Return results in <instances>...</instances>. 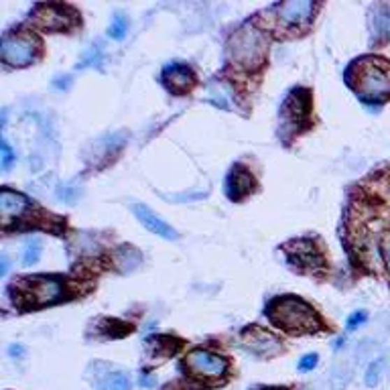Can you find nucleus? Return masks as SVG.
<instances>
[{
	"label": "nucleus",
	"mask_w": 390,
	"mask_h": 390,
	"mask_svg": "<svg viewBox=\"0 0 390 390\" xmlns=\"http://www.w3.org/2000/svg\"><path fill=\"white\" fill-rule=\"evenodd\" d=\"M10 303L21 311L43 309L65 299V284L57 275H24L8 284Z\"/></svg>",
	"instance_id": "f257e3e1"
},
{
	"label": "nucleus",
	"mask_w": 390,
	"mask_h": 390,
	"mask_svg": "<svg viewBox=\"0 0 390 390\" xmlns=\"http://www.w3.org/2000/svg\"><path fill=\"white\" fill-rule=\"evenodd\" d=\"M346 82L364 102H384L390 98V62L366 55L352 62Z\"/></svg>",
	"instance_id": "f03ea898"
},
{
	"label": "nucleus",
	"mask_w": 390,
	"mask_h": 390,
	"mask_svg": "<svg viewBox=\"0 0 390 390\" xmlns=\"http://www.w3.org/2000/svg\"><path fill=\"white\" fill-rule=\"evenodd\" d=\"M266 317L293 335L315 333L324 327L319 313L311 305L295 297V295H282L266 305Z\"/></svg>",
	"instance_id": "7ed1b4c3"
},
{
	"label": "nucleus",
	"mask_w": 390,
	"mask_h": 390,
	"mask_svg": "<svg viewBox=\"0 0 390 390\" xmlns=\"http://www.w3.org/2000/svg\"><path fill=\"white\" fill-rule=\"evenodd\" d=\"M228 51H230V57L240 67L257 69L264 64V57L268 51V39L252 22H246L236 29L232 37L228 39Z\"/></svg>",
	"instance_id": "20e7f679"
},
{
	"label": "nucleus",
	"mask_w": 390,
	"mask_h": 390,
	"mask_svg": "<svg viewBox=\"0 0 390 390\" xmlns=\"http://www.w3.org/2000/svg\"><path fill=\"white\" fill-rule=\"evenodd\" d=\"M41 43L27 31H8L0 41V57L10 67H29L37 59Z\"/></svg>",
	"instance_id": "39448f33"
},
{
	"label": "nucleus",
	"mask_w": 390,
	"mask_h": 390,
	"mask_svg": "<svg viewBox=\"0 0 390 390\" xmlns=\"http://www.w3.org/2000/svg\"><path fill=\"white\" fill-rule=\"evenodd\" d=\"M311 114V89L295 87L281 108V132H301L309 124Z\"/></svg>",
	"instance_id": "423d86ee"
},
{
	"label": "nucleus",
	"mask_w": 390,
	"mask_h": 390,
	"mask_svg": "<svg viewBox=\"0 0 390 390\" xmlns=\"http://www.w3.org/2000/svg\"><path fill=\"white\" fill-rule=\"evenodd\" d=\"M31 19L47 33H64L78 24V13L65 4H37Z\"/></svg>",
	"instance_id": "0eeeda50"
},
{
	"label": "nucleus",
	"mask_w": 390,
	"mask_h": 390,
	"mask_svg": "<svg viewBox=\"0 0 390 390\" xmlns=\"http://www.w3.org/2000/svg\"><path fill=\"white\" fill-rule=\"evenodd\" d=\"M282 252L289 260V264L299 273H317L319 268H324V254L317 248V244H313L309 238H297L293 242H287Z\"/></svg>",
	"instance_id": "6e6552de"
},
{
	"label": "nucleus",
	"mask_w": 390,
	"mask_h": 390,
	"mask_svg": "<svg viewBox=\"0 0 390 390\" xmlns=\"http://www.w3.org/2000/svg\"><path fill=\"white\" fill-rule=\"evenodd\" d=\"M187 372L199 380H222L228 372V362L210 349H194L185 358Z\"/></svg>",
	"instance_id": "1a4fd4ad"
},
{
	"label": "nucleus",
	"mask_w": 390,
	"mask_h": 390,
	"mask_svg": "<svg viewBox=\"0 0 390 390\" xmlns=\"http://www.w3.org/2000/svg\"><path fill=\"white\" fill-rule=\"evenodd\" d=\"M240 344L244 349H248L250 354H254L259 358H273L282 349L281 340L275 333H270L262 327H257V325H252L240 333Z\"/></svg>",
	"instance_id": "9d476101"
},
{
	"label": "nucleus",
	"mask_w": 390,
	"mask_h": 390,
	"mask_svg": "<svg viewBox=\"0 0 390 390\" xmlns=\"http://www.w3.org/2000/svg\"><path fill=\"white\" fill-rule=\"evenodd\" d=\"M281 24H284L287 29H299L309 24L315 10L319 8L315 2L311 0H289V2H281V4H275L273 6Z\"/></svg>",
	"instance_id": "9b49d317"
},
{
	"label": "nucleus",
	"mask_w": 390,
	"mask_h": 390,
	"mask_svg": "<svg viewBox=\"0 0 390 390\" xmlns=\"http://www.w3.org/2000/svg\"><path fill=\"white\" fill-rule=\"evenodd\" d=\"M161 82L175 96L189 94L197 84V75L187 64H169L161 71Z\"/></svg>",
	"instance_id": "f8f14e48"
},
{
	"label": "nucleus",
	"mask_w": 390,
	"mask_h": 390,
	"mask_svg": "<svg viewBox=\"0 0 390 390\" xmlns=\"http://www.w3.org/2000/svg\"><path fill=\"white\" fill-rule=\"evenodd\" d=\"M31 201L27 195L19 194L15 189L2 187L0 192V219H2V228H10L13 222H17L19 217L24 216V212L29 210Z\"/></svg>",
	"instance_id": "ddd939ff"
},
{
	"label": "nucleus",
	"mask_w": 390,
	"mask_h": 390,
	"mask_svg": "<svg viewBox=\"0 0 390 390\" xmlns=\"http://www.w3.org/2000/svg\"><path fill=\"white\" fill-rule=\"evenodd\" d=\"M254 189H257L254 177L248 173L242 165H234L232 171L226 177V185H224L226 195H228L232 201H240V199H246Z\"/></svg>",
	"instance_id": "4468645a"
},
{
	"label": "nucleus",
	"mask_w": 390,
	"mask_h": 390,
	"mask_svg": "<svg viewBox=\"0 0 390 390\" xmlns=\"http://www.w3.org/2000/svg\"><path fill=\"white\" fill-rule=\"evenodd\" d=\"M132 214H134L136 219H138L149 232H152V234H157V236H161V238L165 240L179 238L177 230L171 228L163 217L157 216L149 205H145V203H134V205H132Z\"/></svg>",
	"instance_id": "2eb2a0df"
},
{
	"label": "nucleus",
	"mask_w": 390,
	"mask_h": 390,
	"mask_svg": "<svg viewBox=\"0 0 390 390\" xmlns=\"http://www.w3.org/2000/svg\"><path fill=\"white\" fill-rule=\"evenodd\" d=\"M370 27L376 39L390 41V2H378L370 8Z\"/></svg>",
	"instance_id": "dca6fc26"
},
{
	"label": "nucleus",
	"mask_w": 390,
	"mask_h": 390,
	"mask_svg": "<svg viewBox=\"0 0 390 390\" xmlns=\"http://www.w3.org/2000/svg\"><path fill=\"white\" fill-rule=\"evenodd\" d=\"M140 260H143V254H140L134 246H130V244L118 246V248L114 250V266H116V270L122 273V275L134 270V268L140 264Z\"/></svg>",
	"instance_id": "f3484780"
},
{
	"label": "nucleus",
	"mask_w": 390,
	"mask_h": 390,
	"mask_svg": "<svg viewBox=\"0 0 390 390\" xmlns=\"http://www.w3.org/2000/svg\"><path fill=\"white\" fill-rule=\"evenodd\" d=\"M179 346H181L179 340L169 338V335H152L147 340V347H149L152 358H169L177 352Z\"/></svg>",
	"instance_id": "a211bd4d"
},
{
	"label": "nucleus",
	"mask_w": 390,
	"mask_h": 390,
	"mask_svg": "<svg viewBox=\"0 0 390 390\" xmlns=\"http://www.w3.org/2000/svg\"><path fill=\"white\" fill-rule=\"evenodd\" d=\"M96 390H130V378L120 370H108L100 374Z\"/></svg>",
	"instance_id": "6ab92c4d"
},
{
	"label": "nucleus",
	"mask_w": 390,
	"mask_h": 390,
	"mask_svg": "<svg viewBox=\"0 0 390 390\" xmlns=\"http://www.w3.org/2000/svg\"><path fill=\"white\" fill-rule=\"evenodd\" d=\"M41 252H43L41 240H29V242L24 244V248H22V264H24V266H31V264L39 262Z\"/></svg>",
	"instance_id": "aec40b11"
},
{
	"label": "nucleus",
	"mask_w": 390,
	"mask_h": 390,
	"mask_svg": "<svg viewBox=\"0 0 390 390\" xmlns=\"http://www.w3.org/2000/svg\"><path fill=\"white\" fill-rule=\"evenodd\" d=\"M127 31H129V19L124 15H114V19L110 22L108 35L116 41H122L127 37Z\"/></svg>",
	"instance_id": "412c9836"
},
{
	"label": "nucleus",
	"mask_w": 390,
	"mask_h": 390,
	"mask_svg": "<svg viewBox=\"0 0 390 390\" xmlns=\"http://www.w3.org/2000/svg\"><path fill=\"white\" fill-rule=\"evenodd\" d=\"M80 197H82V189H80L78 185L67 183V185H62V187L57 189V199H59L62 203H67V205L78 203V201H80Z\"/></svg>",
	"instance_id": "4be33fe9"
},
{
	"label": "nucleus",
	"mask_w": 390,
	"mask_h": 390,
	"mask_svg": "<svg viewBox=\"0 0 390 390\" xmlns=\"http://www.w3.org/2000/svg\"><path fill=\"white\" fill-rule=\"evenodd\" d=\"M0 152H2V159H0V163H2V171H8V169L13 167V163H15L17 154L13 152L10 145H8L4 138H2V143H0Z\"/></svg>",
	"instance_id": "5701e85b"
},
{
	"label": "nucleus",
	"mask_w": 390,
	"mask_h": 390,
	"mask_svg": "<svg viewBox=\"0 0 390 390\" xmlns=\"http://www.w3.org/2000/svg\"><path fill=\"white\" fill-rule=\"evenodd\" d=\"M380 376H382V360H376L366 370V384L368 387H376L380 382Z\"/></svg>",
	"instance_id": "b1692460"
},
{
	"label": "nucleus",
	"mask_w": 390,
	"mask_h": 390,
	"mask_svg": "<svg viewBox=\"0 0 390 390\" xmlns=\"http://www.w3.org/2000/svg\"><path fill=\"white\" fill-rule=\"evenodd\" d=\"M102 64V49H98V47H92L89 51H87V55L84 57V62L80 67H98V65Z\"/></svg>",
	"instance_id": "393cba45"
},
{
	"label": "nucleus",
	"mask_w": 390,
	"mask_h": 390,
	"mask_svg": "<svg viewBox=\"0 0 390 390\" xmlns=\"http://www.w3.org/2000/svg\"><path fill=\"white\" fill-rule=\"evenodd\" d=\"M366 319H368V313H366V311H356V313H352V315L347 317V324H346L347 329L352 331V329L360 327Z\"/></svg>",
	"instance_id": "a878e982"
},
{
	"label": "nucleus",
	"mask_w": 390,
	"mask_h": 390,
	"mask_svg": "<svg viewBox=\"0 0 390 390\" xmlns=\"http://www.w3.org/2000/svg\"><path fill=\"white\" fill-rule=\"evenodd\" d=\"M317 362H319V356L313 352V354H307L301 358V362H299V370L301 372H309V370H313L317 366Z\"/></svg>",
	"instance_id": "bb28decb"
},
{
	"label": "nucleus",
	"mask_w": 390,
	"mask_h": 390,
	"mask_svg": "<svg viewBox=\"0 0 390 390\" xmlns=\"http://www.w3.org/2000/svg\"><path fill=\"white\" fill-rule=\"evenodd\" d=\"M382 259L387 262V268L390 273V234H387L384 240H382Z\"/></svg>",
	"instance_id": "cd10ccee"
},
{
	"label": "nucleus",
	"mask_w": 390,
	"mask_h": 390,
	"mask_svg": "<svg viewBox=\"0 0 390 390\" xmlns=\"http://www.w3.org/2000/svg\"><path fill=\"white\" fill-rule=\"evenodd\" d=\"M69 82H71V78H69V75H65V78H55V82H53V86L59 87V89H64V87H69V86H71Z\"/></svg>",
	"instance_id": "c85d7f7f"
},
{
	"label": "nucleus",
	"mask_w": 390,
	"mask_h": 390,
	"mask_svg": "<svg viewBox=\"0 0 390 390\" xmlns=\"http://www.w3.org/2000/svg\"><path fill=\"white\" fill-rule=\"evenodd\" d=\"M8 352H10V356H22V354H24V347H22V346H10V347H8Z\"/></svg>",
	"instance_id": "c756f323"
},
{
	"label": "nucleus",
	"mask_w": 390,
	"mask_h": 390,
	"mask_svg": "<svg viewBox=\"0 0 390 390\" xmlns=\"http://www.w3.org/2000/svg\"><path fill=\"white\" fill-rule=\"evenodd\" d=\"M152 384H154V378H152V376H149V378L143 376V378H140V387H152Z\"/></svg>",
	"instance_id": "7c9ffc66"
},
{
	"label": "nucleus",
	"mask_w": 390,
	"mask_h": 390,
	"mask_svg": "<svg viewBox=\"0 0 390 390\" xmlns=\"http://www.w3.org/2000/svg\"><path fill=\"white\" fill-rule=\"evenodd\" d=\"M250 390H287V389H277V387H252Z\"/></svg>",
	"instance_id": "2f4dec72"
},
{
	"label": "nucleus",
	"mask_w": 390,
	"mask_h": 390,
	"mask_svg": "<svg viewBox=\"0 0 390 390\" xmlns=\"http://www.w3.org/2000/svg\"><path fill=\"white\" fill-rule=\"evenodd\" d=\"M6 270H8V260L2 257V270H0V273H2V275H6Z\"/></svg>",
	"instance_id": "473e14b6"
}]
</instances>
